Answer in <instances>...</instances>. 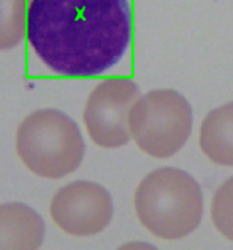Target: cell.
I'll use <instances>...</instances> for the list:
<instances>
[{
    "instance_id": "52a82bcc",
    "label": "cell",
    "mask_w": 233,
    "mask_h": 250,
    "mask_svg": "<svg viewBox=\"0 0 233 250\" xmlns=\"http://www.w3.org/2000/svg\"><path fill=\"white\" fill-rule=\"evenodd\" d=\"M45 222L40 213L22 203L0 204V249H40Z\"/></svg>"
},
{
    "instance_id": "6da1fadb",
    "label": "cell",
    "mask_w": 233,
    "mask_h": 250,
    "mask_svg": "<svg viewBox=\"0 0 233 250\" xmlns=\"http://www.w3.org/2000/svg\"><path fill=\"white\" fill-rule=\"evenodd\" d=\"M26 39L62 77H97L124 58L132 42L128 0H30Z\"/></svg>"
},
{
    "instance_id": "8992f818",
    "label": "cell",
    "mask_w": 233,
    "mask_h": 250,
    "mask_svg": "<svg viewBox=\"0 0 233 250\" xmlns=\"http://www.w3.org/2000/svg\"><path fill=\"white\" fill-rule=\"evenodd\" d=\"M51 218L72 236H94L113 220V198L105 187L76 180L62 187L51 201Z\"/></svg>"
},
{
    "instance_id": "7a4b0ae2",
    "label": "cell",
    "mask_w": 233,
    "mask_h": 250,
    "mask_svg": "<svg viewBox=\"0 0 233 250\" xmlns=\"http://www.w3.org/2000/svg\"><path fill=\"white\" fill-rule=\"evenodd\" d=\"M135 212L142 225L161 239L176 241L198 228L203 193L194 177L178 167L149 172L135 191Z\"/></svg>"
},
{
    "instance_id": "9c48e42d",
    "label": "cell",
    "mask_w": 233,
    "mask_h": 250,
    "mask_svg": "<svg viewBox=\"0 0 233 250\" xmlns=\"http://www.w3.org/2000/svg\"><path fill=\"white\" fill-rule=\"evenodd\" d=\"M30 0H0V51L21 43L27 27Z\"/></svg>"
},
{
    "instance_id": "ba28073f",
    "label": "cell",
    "mask_w": 233,
    "mask_h": 250,
    "mask_svg": "<svg viewBox=\"0 0 233 250\" xmlns=\"http://www.w3.org/2000/svg\"><path fill=\"white\" fill-rule=\"evenodd\" d=\"M201 151L219 166H233V102L213 108L200 127Z\"/></svg>"
},
{
    "instance_id": "30bf717a",
    "label": "cell",
    "mask_w": 233,
    "mask_h": 250,
    "mask_svg": "<svg viewBox=\"0 0 233 250\" xmlns=\"http://www.w3.org/2000/svg\"><path fill=\"white\" fill-rule=\"evenodd\" d=\"M211 218L219 233L233 241V177L225 180L214 193Z\"/></svg>"
},
{
    "instance_id": "3957f363",
    "label": "cell",
    "mask_w": 233,
    "mask_h": 250,
    "mask_svg": "<svg viewBox=\"0 0 233 250\" xmlns=\"http://www.w3.org/2000/svg\"><path fill=\"white\" fill-rule=\"evenodd\" d=\"M16 151L30 172L56 180L79 167L86 144L69 115L57 108H40L18 126Z\"/></svg>"
},
{
    "instance_id": "5b68a950",
    "label": "cell",
    "mask_w": 233,
    "mask_h": 250,
    "mask_svg": "<svg viewBox=\"0 0 233 250\" xmlns=\"http://www.w3.org/2000/svg\"><path fill=\"white\" fill-rule=\"evenodd\" d=\"M138 97L140 86L128 78H108L97 84L83 113L94 144L103 148H119L128 144L132 137L128 115Z\"/></svg>"
},
{
    "instance_id": "277c9868",
    "label": "cell",
    "mask_w": 233,
    "mask_h": 250,
    "mask_svg": "<svg viewBox=\"0 0 233 250\" xmlns=\"http://www.w3.org/2000/svg\"><path fill=\"white\" fill-rule=\"evenodd\" d=\"M128 127L144 153L163 160L176 155L192 134L194 110L175 89H154L135 101Z\"/></svg>"
}]
</instances>
